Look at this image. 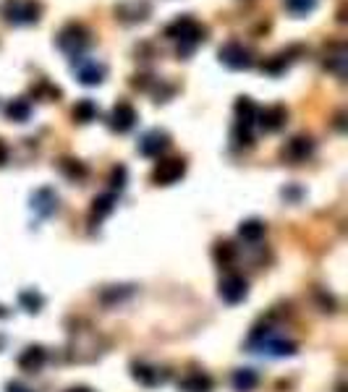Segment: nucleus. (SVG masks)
Returning <instances> with one entry per match:
<instances>
[{
    "mask_svg": "<svg viewBox=\"0 0 348 392\" xmlns=\"http://www.w3.org/2000/svg\"><path fill=\"white\" fill-rule=\"evenodd\" d=\"M19 304H21V309H27L29 314H37V312H42V306H45V295L37 293V290H24V293L19 295Z\"/></svg>",
    "mask_w": 348,
    "mask_h": 392,
    "instance_id": "obj_28",
    "label": "nucleus"
},
{
    "mask_svg": "<svg viewBox=\"0 0 348 392\" xmlns=\"http://www.w3.org/2000/svg\"><path fill=\"white\" fill-rule=\"evenodd\" d=\"M71 118L76 120V123H92V120H97L99 118V108L97 102L90 97L79 99L76 105H74V110H71Z\"/></svg>",
    "mask_w": 348,
    "mask_h": 392,
    "instance_id": "obj_22",
    "label": "nucleus"
},
{
    "mask_svg": "<svg viewBox=\"0 0 348 392\" xmlns=\"http://www.w3.org/2000/svg\"><path fill=\"white\" fill-rule=\"evenodd\" d=\"M218 58H220V63L230 71H249L254 66V52H251L244 42H239V39L225 42V45L218 50Z\"/></svg>",
    "mask_w": 348,
    "mask_h": 392,
    "instance_id": "obj_5",
    "label": "nucleus"
},
{
    "mask_svg": "<svg viewBox=\"0 0 348 392\" xmlns=\"http://www.w3.org/2000/svg\"><path fill=\"white\" fill-rule=\"evenodd\" d=\"M131 377H134L139 384H144V387H158V384L162 382L160 369L149 366V363H141V361H137L134 366H131Z\"/></svg>",
    "mask_w": 348,
    "mask_h": 392,
    "instance_id": "obj_21",
    "label": "nucleus"
},
{
    "mask_svg": "<svg viewBox=\"0 0 348 392\" xmlns=\"http://www.w3.org/2000/svg\"><path fill=\"white\" fill-rule=\"evenodd\" d=\"M181 392H212V377L204 372H191L179 382Z\"/></svg>",
    "mask_w": 348,
    "mask_h": 392,
    "instance_id": "obj_18",
    "label": "nucleus"
},
{
    "mask_svg": "<svg viewBox=\"0 0 348 392\" xmlns=\"http://www.w3.org/2000/svg\"><path fill=\"white\" fill-rule=\"evenodd\" d=\"M168 147H170L168 131H160V128H152V131H147V134L139 139V155L141 157H160Z\"/></svg>",
    "mask_w": 348,
    "mask_h": 392,
    "instance_id": "obj_12",
    "label": "nucleus"
},
{
    "mask_svg": "<svg viewBox=\"0 0 348 392\" xmlns=\"http://www.w3.org/2000/svg\"><path fill=\"white\" fill-rule=\"evenodd\" d=\"M186 176V160L181 157H168V160H160L155 170H152V181L158 186H173L179 183L181 178Z\"/></svg>",
    "mask_w": 348,
    "mask_h": 392,
    "instance_id": "obj_7",
    "label": "nucleus"
},
{
    "mask_svg": "<svg viewBox=\"0 0 348 392\" xmlns=\"http://www.w3.org/2000/svg\"><path fill=\"white\" fill-rule=\"evenodd\" d=\"M113 209H116V196H113V194L95 196V202H92V209H90V223H92V225L102 223V220H105V217H108Z\"/></svg>",
    "mask_w": 348,
    "mask_h": 392,
    "instance_id": "obj_20",
    "label": "nucleus"
},
{
    "mask_svg": "<svg viewBox=\"0 0 348 392\" xmlns=\"http://www.w3.org/2000/svg\"><path fill=\"white\" fill-rule=\"evenodd\" d=\"M8 309H6V306H0V319H6V316H8Z\"/></svg>",
    "mask_w": 348,
    "mask_h": 392,
    "instance_id": "obj_35",
    "label": "nucleus"
},
{
    "mask_svg": "<svg viewBox=\"0 0 348 392\" xmlns=\"http://www.w3.org/2000/svg\"><path fill=\"white\" fill-rule=\"evenodd\" d=\"M212 256H215V262L220 267H230L236 262V246L230 244V241H218L215 248H212Z\"/></svg>",
    "mask_w": 348,
    "mask_h": 392,
    "instance_id": "obj_27",
    "label": "nucleus"
},
{
    "mask_svg": "<svg viewBox=\"0 0 348 392\" xmlns=\"http://www.w3.org/2000/svg\"><path fill=\"white\" fill-rule=\"evenodd\" d=\"M126 178H129V170H126V167L123 165L113 167V173H110V186L123 191V188H126Z\"/></svg>",
    "mask_w": 348,
    "mask_h": 392,
    "instance_id": "obj_31",
    "label": "nucleus"
},
{
    "mask_svg": "<svg viewBox=\"0 0 348 392\" xmlns=\"http://www.w3.org/2000/svg\"><path fill=\"white\" fill-rule=\"evenodd\" d=\"M137 120H139L137 108H134L131 102H126V99H120V102H116L113 110H110L108 126L113 128L116 134H129L131 128L137 126Z\"/></svg>",
    "mask_w": 348,
    "mask_h": 392,
    "instance_id": "obj_8",
    "label": "nucleus"
},
{
    "mask_svg": "<svg viewBox=\"0 0 348 392\" xmlns=\"http://www.w3.org/2000/svg\"><path fill=\"white\" fill-rule=\"evenodd\" d=\"M314 155V139L312 136H293L286 141V147H283V157L298 165V162H304L309 157Z\"/></svg>",
    "mask_w": 348,
    "mask_h": 392,
    "instance_id": "obj_13",
    "label": "nucleus"
},
{
    "mask_svg": "<svg viewBox=\"0 0 348 392\" xmlns=\"http://www.w3.org/2000/svg\"><path fill=\"white\" fill-rule=\"evenodd\" d=\"M6 392H32L27 384H21V382H8L6 384Z\"/></svg>",
    "mask_w": 348,
    "mask_h": 392,
    "instance_id": "obj_33",
    "label": "nucleus"
},
{
    "mask_svg": "<svg viewBox=\"0 0 348 392\" xmlns=\"http://www.w3.org/2000/svg\"><path fill=\"white\" fill-rule=\"evenodd\" d=\"M283 6H286V10H288L291 16L307 19V16H312L317 10L319 0H283Z\"/></svg>",
    "mask_w": 348,
    "mask_h": 392,
    "instance_id": "obj_26",
    "label": "nucleus"
},
{
    "mask_svg": "<svg viewBox=\"0 0 348 392\" xmlns=\"http://www.w3.org/2000/svg\"><path fill=\"white\" fill-rule=\"evenodd\" d=\"M257 105L251 97H239L236 99V123H244V126H254L257 123Z\"/></svg>",
    "mask_w": 348,
    "mask_h": 392,
    "instance_id": "obj_24",
    "label": "nucleus"
},
{
    "mask_svg": "<svg viewBox=\"0 0 348 392\" xmlns=\"http://www.w3.org/2000/svg\"><path fill=\"white\" fill-rule=\"evenodd\" d=\"M45 361H48V351L42 345H29L19 356V369H24V372H40Z\"/></svg>",
    "mask_w": 348,
    "mask_h": 392,
    "instance_id": "obj_17",
    "label": "nucleus"
},
{
    "mask_svg": "<svg viewBox=\"0 0 348 392\" xmlns=\"http://www.w3.org/2000/svg\"><path fill=\"white\" fill-rule=\"evenodd\" d=\"M8 157H11L8 144H6L3 139H0V167H3V165H6V162H8Z\"/></svg>",
    "mask_w": 348,
    "mask_h": 392,
    "instance_id": "obj_32",
    "label": "nucleus"
},
{
    "mask_svg": "<svg viewBox=\"0 0 348 392\" xmlns=\"http://www.w3.org/2000/svg\"><path fill=\"white\" fill-rule=\"evenodd\" d=\"M32 209H34L40 217L55 215V209H58V194H55L50 186L37 188L34 196H32Z\"/></svg>",
    "mask_w": 348,
    "mask_h": 392,
    "instance_id": "obj_16",
    "label": "nucleus"
},
{
    "mask_svg": "<svg viewBox=\"0 0 348 392\" xmlns=\"http://www.w3.org/2000/svg\"><path fill=\"white\" fill-rule=\"evenodd\" d=\"M230 382H233L236 392H251L259 384V374L254 369H236Z\"/></svg>",
    "mask_w": 348,
    "mask_h": 392,
    "instance_id": "obj_25",
    "label": "nucleus"
},
{
    "mask_svg": "<svg viewBox=\"0 0 348 392\" xmlns=\"http://www.w3.org/2000/svg\"><path fill=\"white\" fill-rule=\"evenodd\" d=\"M301 52H304V48H298V45L280 50V52H275L272 58H267L265 63H262V71L270 74V76H280V74H286V71L291 69V63H293Z\"/></svg>",
    "mask_w": 348,
    "mask_h": 392,
    "instance_id": "obj_10",
    "label": "nucleus"
},
{
    "mask_svg": "<svg viewBox=\"0 0 348 392\" xmlns=\"http://www.w3.org/2000/svg\"><path fill=\"white\" fill-rule=\"evenodd\" d=\"M3 16L11 27H32L42 19V3L40 0H6Z\"/></svg>",
    "mask_w": 348,
    "mask_h": 392,
    "instance_id": "obj_4",
    "label": "nucleus"
},
{
    "mask_svg": "<svg viewBox=\"0 0 348 392\" xmlns=\"http://www.w3.org/2000/svg\"><path fill=\"white\" fill-rule=\"evenodd\" d=\"M152 13V6L147 0H129L116 6V19L126 21V24H137V21H147V16Z\"/></svg>",
    "mask_w": 348,
    "mask_h": 392,
    "instance_id": "obj_14",
    "label": "nucleus"
},
{
    "mask_svg": "<svg viewBox=\"0 0 348 392\" xmlns=\"http://www.w3.org/2000/svg\"><path fill=\"white\" fill-rule=\"evenodd\" d=\"M55 45H58L60 52H66V55L74 60V58H79V55H84V52L92 48V31L87 29L84 24H79V21H71V24H66V27L58 31Z\"/></svg>",
    "mask_w": 348,
    "mask_h": 392,
    "instance_id": "obj_2",
    "label": "nucleus"
},
{
    "mask_svg": "<svg viewBox=\"0 0 348 392\" xmlns=\"http://www.w3.org/2000/svg\"><path fill=\"white\" fill-rule=\"evenodd\" d=\"M3 113H6V118L13 120V123H27V120L32 118V102L24 97L8 99L6 108H3Z\"/></svg>",
    "mask_w": 348,
    "mask_h": 392,
    "instance_id": "obj_19",
    "label": "nucleus"
},
{
    "mask_svg": "<svg viewBox=\"0 0 348 392\" xmlns=\"http://www.w3.org/2000/svg\"><path fill=\"white\" fill-rule=\"evenodd\" d=\"M249 348H254L259 353H267V356H275V358H286V356H293L298 351V345L283 335H275L272 330H254L251 337H249Z\"/></svg>",
    "mask_w": 348,
    "mask_h": 392,
    "instance_id": "obj_3",
    "label": "nucleus"
},
{
    "mask_svg": "<svg viewBox=\"0 0 348 392\" xmlns=\"http://www.w3.org/2000/svg\"><path fill=\"white\" fill-rule=\"evenodd\" d=\"M249 293V283L241 274H225L220 280V298L225 304H241Z\"/></svg>",
    "mask_w": 348,
    "mask_h": 392,
    "instance_id": "obj_9",
    "label": "nucleus"
},
{
    "mask_svg": "<svg viewBox=\"0 0 348 392\" xmlns=\"http://www.w3.org/2000/svg\"><path fill=\"white\" fill-rule=\"evenodd\" d=\"M207 34H209L207 27L199 24L197 19H191L189 13L179 16V19L170 21L168 27H165V37L179 42V58H189L202 42H207Z\"/></svg>",
    "mask_w": 348,
    "mask_h": 392,
    "instance_id": "obj_1",
    "label": "nucleus"
},
{
    "mask_svg": "<svg viewBox=\"0 0 348 392\" xmlns=\"http://www.w3.org/2000/svg\"><path fill=\"white\" fill-rule=\"evenodd\" d=\"M71 71H74V76L79 78V84H84V87H97L108 76V66L102 60L87 58V55H79V58L71 60Z\"/></svg>",
    "mask_w": 348,
    "mask_h": 392,
    "instance_id": "obj_6",
    "label": "nucleus"
},
{
    "mask_svg": "<svg viewBox=\"0 0 348 392\" xmlns=\"http://www.w3.org/2000/svg\"><path fill=\"white\" fill-rule=\"evenodd\" d=\"M60 170H63L66 178H71V181H81V178H87V167H84V162H79V160H71V157H63V160H60Z\"/></svg>",
    "mask_w": 348,
    "mask_h": 392,
    "instance_id": "obj_29",
    "label": "nucleus"
},
{
    "mask_svg": "<svg viewBox=\"0 0 348 392\" xmlns=\"http://www.w3.org/2000/svg\"><path fill=\"white\" fill-rule=\"evenodd\" d=\"M230 139H233V144H236V147H251V144H254V134H251V126L236 123V126H233V134H230Z\"/></svg>",
    "mask_w": 348,
    "mask_h": 392,
    "instance_id": "obj_30",
    "label": "nucleus"
},
{
    "mask_svg": "<svg viewBox=\"0 0 348 392\" xmlns=\"http://www.w3.org/2000/svg\"><path fill=\"white\" fill-rule=\"evenodd\" d=\"M346 63H348V50L343 42H333L328 50H325V69L333 71L338 78L346 76Z\"/></svg>",
    "mask_w": 348,
    "mask_h": 392,
    "instance_id": "obj_15",
    "label": "nucleus"
},
{
    "mask_svg": "<svg viewBox=\"0 0 348 392\" xmlns=\"http://www.w3.org/2000/svg\"><path fill=\"white\" fill-rule=\"evenodd\" d=\"M66 392H95V390H90V387H69Z\"/></svg>",
    "mask_w": 348,
    "mask_h": 392,
    "instance_id": "obj_34",
    "label": "nucleus"
},
{
    "mask_svg": "<svg viewBox=\"0 0 348 392\" xmlns=\"http://www.w3.org/2000/svg\"><path fill=\"white\" fill-rule=\"evenodd\" d=\"M286 120H288V110H286V105H270V108L257 110L259 128H262V131H267V134L280 131V128L286 126Z\"/></svg>",
    "mask_w": 348,
    "mask_h": 392,
    "instance_id": "obj_11",
    "label": "nucleus"
},
{
    "mask_svg": "<svg viewBox=\"0 0 348 392\" xmlns=\"http://www.w3.org/2000/svg\"><path fill=\"white\" fill-rule=\"evenodd\" d=\"M265 230H267V225L259 217H249L239 225V238H244L249 244H257L259 238H265Z\"/></svg>",
    "mask_w": 348,
    "mask_h": 392,
    "instance_id": "obj_23",
    "label": "nucleus"
}]
</instances>
